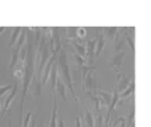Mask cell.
Masks as SVG:
<instances>
[{"label":"cell","mask_w":151,"mask_h":127,"mask_svg":"<svg viewBox=\"0 0 151 127\" xmlns=\"http://www.w3.org/2000/svg\"><path fill=\"white\" fill-rule=\"evenodd\" d=\"M21 31H23L21 27H13L12 28V34H11V39H9V44L7 45L8 49H12L16 45V42H17L19 37H20V34H21Z\"/></svg>","instance_id":"cell-4"},{"label":"cell","mask_w":151,"mask_h":127,"mask_svg":"<svg viewBox=\"0 0 151 127\" xmlns=\"http://www.w3.org/2000/svg\"><path fill=\"white\" fill-rule=\"evenodd\" d=\"M17 90H19V82L16 81V82L13 83V88H12V90H11L9 95H8L7 98L4 99V103H3V110H1V118L5 117V113L8 111V109H9V106H11V103H12V101L15 99L16 94H17Z\"/></svg>","instance_id":"cell-3"},{"label":"cell","mask_w":151,"mask_h":127,"mask_svg":"<svg viewBox=\"0 0 151 127\" xmlns=\"http://www.w3.org/2000/svg\"><path fill=\"white\" fill-rule=\"evenodd\" d=\"M12 88H13V83L12 85H5V86H0V98H3V95H4L7 91H9V90H12Z\"/></svg>","instance_id":"cell-10"},{"label":"cell","mask_w":151,"mask_h":127,"mask_svg":"<svg viewBox=\"0 0 151 127\" xmlns=\"http://www.w3.org/2000/svg\"><path fill=\"white\" fill-rule=\"evenodd\" d=\"M56 89H57V91H58V95H60L61 98L65 101V99H66V95H65L66 85H65V82L63 81V78H58V80H57V85H56Z\"/></svg>","instance_id":"cell-5"},{"label":"cell","mask_w":151,"mask_h":127,"mask_svg":"<svg viewBox=\"0 0 151 127\" xmlns=\"http://www.w3.org/2000/svg\"><path fill=\"white\" fill-rule=\"evenodd\" d=\"M102 47H104V39L102 36H99V40H98V45H97V55H99L102 50Z\"/></svg>","instance_id":"cell-12"},{"label":"cell","mask_w":151,"mask_h":127,"mask_svg":"<svg viewBox=\"0 0 151 127\" xmlns=\"http://www.w3.org/2000/svg\"><path fill=\"white\" fill-rule=\"evenodd\" d=\"M7 31V27H0V34L3 33V32H5Z\"/></svg>","instance_id":"cell-16"},{"label":"cell","mask_w":151,"mask_h":127,"mask_svg":"<svg viewBox=\"0 0 151 127\" xmlns=\"http://www.w3.org/2000/svg\"><path fill=\"white\" fill-rule=\"evenodd\" d=\"M72 44H73V47L77 49V55H80L81 57H85V47L78 44L77 41H72Z\"/></svg>","instance_id":"cell-6"},{"label":"cell","mask_w":151,"mask_h":127,"mask_svg":"<svg viewBox=\"0 0 151 127\" xmlns=\"http://www.w3.org/2000/svg\"><path fill=\"white\" fill-rule=\"evenodd\" d=\"M77 27H74V28H72V27H69V28H66V31H68V37L69 39H72L74 41L76 36H77Z\"/></svg>","instance_id":"cell-9"},{"label":"cell","mask_w":151,"mask_h":127,"mask_svg":"<svg viewBox=\"0 0 151 127\" xmlns=\"http://www.w3.org/2000/svg\"><path fill=\"white\" fill-rule=\"evenodd\" d=\"M31 28L28 29L27 33V60H25V70H24V77H23V88H21V101H20V117H19V127L23 125V106L25 102L27 93L29 90V85H31L32 80L35 77V72H36V49L37 45L35 42V39L31 34Z\"/></svg>","instance_id":"cell-1"},{"label":"cell","mask_w":151,"mask_h":127,"mask_svg":"<svg viewBox=\"0 0 151 127\" xmlns=\"http://www.w3.org/2000/svg\"><path fill=\"white\" fill-rule=\"evenodd\" d=\"M57 127H65L64 121H63V114L60 111H58V118H57Z\"/></svg>","instance_id":"cell-13"},{"label":"cell","mask_w":151,"mask_h":127,"mask_svg":"<svg viewBox=\"0 0 151 127\" xmlns=\"http://www.w3.org/2000/svg\"><path fill=\"white\" fill-rule=\"evenodd\" d=\"M86 122H88V126H89V127H94L93 115H91L90 110H86Z\"/></svg>","instance_id":"cell-11"},{"label":"cell","mask_w":151,"mask_h":127,"mask_svg":"<svg viewBox=\"0 0 151 127\" xmlns=\"http://www.w3.org/2000/svg\"><path fill=\"white\" fill-rule=\"evenodd\" d=\"M29 127H36V121L32 119V123H31V126H29Z\"/></svg>","instance_id":"cell-17"},{"label":"cell","mask_w":151,"mask_h":127,"mask_svg":"<svg viewBox=\"0 0 151 127\" xmlns=\"http://www.w3.org/2000/svg\"><path fill=\"white\" fill-rule=\"evenodd\" d=\"M57 65H58V72H60L63 81L65 82L66 88L72 91V94H73L74 98L77 99V102H78V98H77V95H76V93H74V85H73V80H72L70 67H69V64H68V56H66L65 48H63V49L60 50V53H58Z\"/></svg>","instance_id":"cell-2"},{"label":"cell","mask_w":151,"mask_h":127,"mask_svg":"<svg viewBox=\"0 0 151 127\" xmlns=\"http://www.w3.org/2000/svg\"><path fill=\"white\" fill-rule=\"evenodd\" d=\"M94 47H96V41H94V40H91V41L88 42V55H89V57H90V60L93 58Z\"/></svg>","instance_id":"cell-8"},{"label":"cell","mask_w":151,"mask_h":127,"mask_svg":"<svg viewBox=\"0 0 151 127\" xmlns=\"http://www.w3.org/2000/svg\"><path fill=\"white\" fill-rule=\"evenodd\" d=\"M76 127H82V125H81V118L80 117L76 118Z\"/></svg>","instance_id":"cell-15"},{"label":"cell","mask_w":151,"mask_h":127,"mask_svg":"<svg viewBox=\"0 0 151 127\" xmlns=\"http://www.w3.org/2000/svg\"><path fill=\"white\" fill-rule=\"evenodd\" d=\"M85 33H86L85 28H78V29H77V34H78L80 37H83V36H85Z\"/></svg>","instance_id":"cell-14"},{"label":"cell","mask_w":151,"mask_h":127,"mask_svg":"<svg viewBox=\"0 0 151 127\" xmlns=\"http://www.w3.org/2000/svg\"><path fill=\"white\" fill-rule=\"evenodd\" d=\"M33 118V115H32L31 111H28L25 115H24V119H23V125L21 127H29V122H31V119Z\"/></svg>","instance_id":"cell-7"},{"label":"cell","mask_w":151,"mask_h":127,"mask_svg":"<svg viewBox=\"0 0 151 127\" xmlns=\"http://www.w3.org/2000/svg\"><path fill=\"white\" fill-rule=\"evenodd\" d=\"M7 126L8 127H12V123H11V121H8V122H7Z\"/></svg>","instance_id":"cell-18"},{"label":"cell","mask_w":151,"mask_h":127,"mask_svg":"<svg viewBox=\"0 0 151 127\" xmlns=\"http://www.w3.org/2000/svg\"><path fill=\"white\" fill-rule=\"evenodd\" d=\"M44 127H48V125H47V126H44Z\"/></svg>","instance_id":"cell-19"}]
</instances>
